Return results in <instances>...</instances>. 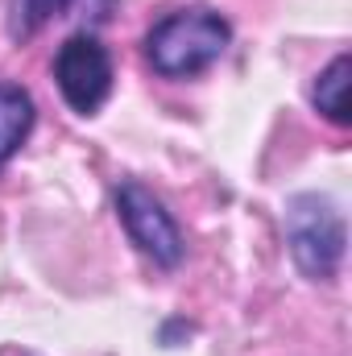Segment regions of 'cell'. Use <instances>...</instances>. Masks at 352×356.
Listing matches in <instances>:
<instances>
[{
    "label": "cell",
    "instance_id": "cell-1",
    "mask_svg": "<svg viewBox=\"0 0 352 356\" xmlns=\"http://www.w3.org/2000/svg\"><path fill=\"white\" fill-rule=\"evenodd\" d=\"M228 42H232V29L220 13L182 8V13L162 17L145 33V58L166 79H191V75L207 71L211 63H220Z\"/></svg>",
    "mask_w": 352,
    "mask_h": 356
},
{
    "label": "cell",
    "instance_id": "cell-2",
    "mask_svg": "<svg viewBox=\"0 0 352 356\" xmlns=\"http://www.w3.org/2000/svg\"><path fill=\"white\" fill-rule=\"evenodd\" d=\"M286 241L294 266L315 282H328L344 261V216L319 195H298L286 211Z\"/></svg>",
    "mask_w": 352,
    "mask_h": 356
},
{
    "label": "cell",
    "instance_id": "cell-3",
    "mask_svg": "<svg viewBox=\"0 0 352 356\" xmlns=\"http://www.w3.org/2000/svg\"><path fill=\"white\" fill-rule=\"evenodd\" d=\"M116 211H120V224L129 232V241L162 269H175L186 253L182 245V232H178L175 216L166 211V203L145 191L141 182H120L116 191Z\"/></svg>",
    "mask_w": 352,
    "mask_h": 356
},
{
    "label": "cell",
    "instance_id": "cell-4",
    "mask_svg": "<svg viewBox=\"0 0 352 356\" xmlns=\"http://www.w3.org/2000/svg\"><path fill=\"white\" fill-rule=\"evenodd\" d=\"M54 79H58L63 99L71 104V112L95 116L104 108L108 91H112V58L91 33H75V38H67L58 46Z\"/></svg>",
    "mask_w": 352,
    "mask_h": 356
},
{
    "label": "cell",
    "instance_id": "cell-5",
    "mask_svg": "<svg viewBox=\"0 0 352 356\" xmlns=\"http://www.w3.org/2000/svg\"><path fill=\"white\" fill-rule=\"evenodd\" d=\"M112 4H116V0H21L17 33L29 38V33H38L42 25L63 21V17H79V21H88V25H104V21L112 17Z\"/></svg>",
    "mask_w": 352,
    "mask_h": 356
},
{
    "label": "cell",
    "instance_id": "cell-6",
    "mask_svg": "<svg viewBox=\"0 0 352 356\" xmlns=\"http://www.w3.org/2000/svg\"><path fill=\"white\" fill-rule=\"evenodd\" d=\"M29 129H33V99H29V91L0 79V170L21 149Z\"/></svg>",
    "mask_w": 352,
    "mask_h": 356
},
{
    "label": "cell",
    "instance_id": "cell-7",
    "mask_svg": "<svg viewBox=\"0 0 352 356\" xmlns=\"http://www.w3.org/2000/svg\"><path fill=\"white\" fill-rule=\"evenodd\" d=\"M349 83H352V58L349 54L332 58V67H328V71L319 75V83H315V108H319L332 124H352Z\"/></svg>",
    "mask_w": 352,
    "mask_h": 356
}]
</instances>
